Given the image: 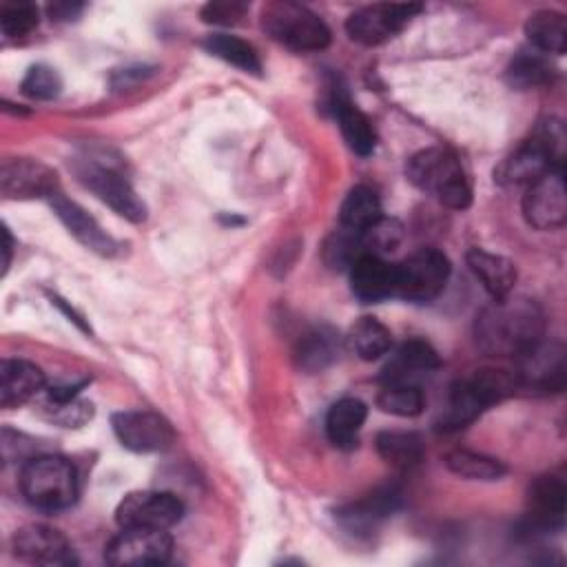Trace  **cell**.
I'll return each mask as SVG.
<instances>
[{
	"mask_svg": "<svg viewBox=\"0 0 567 567\" xmlns=\"http://www.w3.org/2000/svg\"><path fill=\"white\" fill-rule=\"evenodd\" d=\"M474 339L489 357L518 359L545 339V312L534 299L509 292L476 315Z\"/></svg>",
	"mask_w": 567,
	"mask_h": 567,
	"instance_id": "6da1fadb",
	"label": "cell"
},
{
	"mask_svg": "<svg viewBox=\"0 0 567 567\" xmlns=\"http://www.w3.org/2000/svg\"><path fill=\"white\" fill-rule=\"evenodd\" d=\"M565 128L560 120L547 117L536 124L529 140L514 148L494 171L503 186H529L551 168H563Z\"/></svg>",
	"mask_w": 567,
	"mask_h": 567,
	"instance_id": "7a4b0ae2",
	"label": "cell"
},
{
	"mask_svg": "<svg viewBox=\"0 0 567 567\" xmlns=\"http://www.w3.org/2000/svg\"><path fill=\"white\" fill-rule=\"evenodd\" d=\"M518 390L514 370L481 368L450 388L439 427L461 430L489 405L512 396Z\"/></svg>",
	"mask_w": 567,
	"mask_h": 567,
	"instance_id": "3957f363",
	"label": "cell"
},
{
	"mask_svg": "<svg viewBox=\"0 0 567 567\" xmlns=\"http://www.w3.org/2000/svg\"><path fill=\"white\" fill-rule=\"evenodd\" d=\"M405 175L419 190L436 197L447 208L463 210L472 202L467 173L450 148L430 146L414 153L405 164Z\"/></svg>",
	"mask_w": 567,
	"mask_h": 567,
	"instance_id": "277c9868",
	"label": "cell"
},
{
	"mask_svg": "<svg viewBox=\"0 0 567 567\" xmlns=\"http://www.w3.org/2000/svg\"><path fill=\"white\" fill-rule=\"evenodd\" d=\"M20 489L38 509H66L78 498V472L64 456L38 454L22 465Z\"/></svg>",
	"mask_w": 567,
	"mask_h": 567,
	"instance_id": "5b68a950",
	"label": "cell"
},
{
	"mask_svg": "<svg viewBox=\"0 0 567 567\" xmlns=\"http://www.w3.org/2000/svg\"><path fill=\"white\" fill-rule=\"evenodd\" d=\"M264 31L290 51H321L330 44L328 24L306 4L292 0L268 2L261 11Z\"/></svg>",
	"mask_w": 567,
	"mask_h": 567,
	"instance_id": "8992f818",
	"label": "cell"
},
{
	"mask_svg": "<svg viewBox=\"0 0 567 567\" xmlns=\"http://www.w3.org/2000/svg\"><path fill=\"white\" fill-rule=\"evenodd\" d=\"M73 171L78 179L104 204H109L117 215H122L128 221H144L146 219V204L135 193L126 175L120 171V166L104 155H82L75 159Z\"/></svg>",
	"mask_w": 567,
	"mask_h": 567,
	"instance_id": "52a82bcc",
	"label": "cell"
},
{
	"mask_svg": "<svg viewBox=\"0 0 567 567\" xmlns=\"http://www.w3.org/2000/svg\"><path fill=\"white\" fill-rule=\"evenodd\" d=\"M450 277V261L436 248H421L394 264V297L425 303L436 299Z\"/></svg>",
	"mask_w": 567,
	"mask_h": 567,
	"instance_id": "ba28073f",
	"label": "cell"
},
{
	"mask_svg": "<svg viewBox=\"0 0 567 567\" xmlns=\"http://www.w3.org/2000/svg\"><path fill=\"white\" fill-rule=\"evenodd\" d=\"M414 2H377L357 9L346 20V31L350 40L363 47H377L392 40L403 27L421 11Z\"/></svg>",
	"mask_w": 567,
	"mask_h": 567,
	"instance_id": "9c48e42d",
	"label": "cell"
},
{
	"mask_svg": "<svg viewBox=\"0 0 567 567\" xmlns=\"http://www.w3.org/2000/svg\"><path fill=\"white\" fill-rule=\"evenodd\" d=\"M182 516H184V503L173 492H159V489L128 492L115 509V520L120 527L168 529Z\"/></svg>",
	"mask_w": 567,
	"mask_h": 567,
	"instance_id": "30bf717a",
	"label": "cell"
},
{
	"mask_svg": "<svg viewBox=\"0 0 567 567\" xmlns=\"http://www.w3.org/2000/svg\"><path fill=\"white\" fill-rule=\"evenodd\" d=\"M514 368L518 388H527L532 392H560L565 388L567 377V359L565 348L558 341L540 339L534 348L520 354Z\"/></svg>",
	"mask_w": 567,
	"mask_h": 567,
	"instance_id": "8fae6325",
	"label": "cell"
},
{
	"mask_svg": "<svg viewBox=\"0 0 567 567\" xmlns=\"http://www.w3.org/2000/svg\"><path fill=\"white\" fill-rule=\"evenodd\" d=\"M173 554V538L166 529L122 527L104 549L111 565H162Z\"/></svg>",
	"mask_w": 567,
	"mask_h": 567,
	"instance_id": "7c38bea8",
	"label": "cell"
},
{
	"mask_svg": "<svg viewBox=\"0 0 567 567\" xmlns=\"http://www.w3.org/2000/svg\"><path fill=\"white\" fill-rule=\"evenodd\" d=\"M111 425L117 441L126 450L140 452V454L164 452L175 441V432L171 423L162 414L151 410L115 412L111 419Z\"/></svg>",
	"mask_w": 567,
	"mask_h": 567,
	"instance_id": "4fadbf2b",
	"label": "cell"
},
{
	"mask_svg": "<svg viewBox=\"0 0 567 567\" xmlns=\"http://www.w3.org/2000/svg\"><path fill=\"white\" fill-rule=\"evenodd\" d=\"M523 215L538 230L560 228L567 219V195L563 168H551L532 182L523 195Z\"/></svg>",
	"mask_w": 567,
	"mask_h": 567,
	"instance_id": "5bb4252c",
	"label": "cell"
},
{
	"mask_svg": "<svg viewBox=\"0 0 567 567\" xmlns=\"http://www.w3.org/2000/svg\"><path fill=\"white\" fill-rule=\"evenodd\" d=\"M0 190L7 199H51L55 193H60L55 171L31 157H9L2 162Z\"/></svg>",
	"mask_w": 567,
	"mask_h": 567,
	"instance_id": "9a60e30c",
	"label": "cell"
},
{
	"mask_svg": "<svg viewBox=\"0 0 567 567\" xmlns=\"http://www.w3.org/2000/svg\"><path fill=\"white\" fill-rule=\"evenodd\" d=\"M13 551L20 560L31 565H73L78 563L75 551L66 536L49 525L33 523L24 525L13 536Z\"/></svg>",
	"mask_w": 567,
	"mask_h": 567,
	"instance_id": "2e32d148",
	"label": "cell"
},
{
	"mask_svg": "<svg viewBox=\"0 0 567 567\" xmlns=\"http://www.w3.org/2000/svg\"><path fill=\"white\" fill-rule=\"evenodd\" d=\"M441 365L436 350L425 339L403 341L381 370V383H412L432 374Z\"/></svg>",
	"mask_w": 567,
	"mask_h": 567,
	"instance_id": "e0dca14e",
	"label": "cell"
},
{
	"mask_svg": "<svg viewBox=\"0 0 567 567\" xmlns=\"http://www.w3.org/2000/svg\"><path fill=\"white\" fill-rule=\"evenodd\" d=\"M565 505H567V487L558 476H538L529 485L527 494V520L529 527L540 532L560 529L565 523Z\"/></svg>",
	"mask_w": 567,
	"mask_h": 567,
	"instance_id": "ac0fdd59",
	"label": "cell"
},
{
	"mask_svg": "<svg viewBox=\"0 0 567 567\" xmlns=\"http://www.w3.org/2000/svg\"><path fill=\"white\" fill-rule=\"evenodd\" d=\"M51 206L58 219L82 246L104 257H111L117 250V241L80 204L66 199L62 193H55L51 197Z\"/></svg>",
	"mask_w": 567,
	"mask_h": 567,
	"instance_id": "d6986e66",
	"label": "cell"
},
{
	"mask_svg": "<svg viewBox=\"0 0 567 567\" xmlns=\"http://www.w3.org/2000/svg\"><path fill=\"white\" fill-rule=\"evenodd\" d=\"M401 503V492L394 485H385L374 489L372 494L346 505L339 509L337 518L352 534L372 532L383 518L392 516Z\"/></svg>",
	"mask_w": 567,
	"mask_h": 567,
	"instance_id": "ffe728a7",
	"label": "cell"
},
{
	"mask_svg": "<svg viewBox=\"0 0 567 567\" xmlns=\"http://www.w3.org/2000/svg\"><path fill=\"white\" fill-rule=\"evenodd\" d=\"M350 288L363 303L394 297V264L385 261V257L361 255L350 266Z\"/></svg>",
	"mask_w": 567,
	"mask_h": 567,
	"instance_id": "44dd1931",
	"label": "cell"
},
{
	"mask_svg": "<svg viewBox=\"0 0 567 567\" xmlns=\"http://www.w3.org/2000/svg\"><path fill=\"white\" fill-rule=\"evenodd\" d=\"M330 106L339 122V128L348 148L361 157L370 155L377 146V131L370 117L357 104H352V100L341 89L332 91Z\"/></svg>",
	"mask_w": 567,
	"mask_h": 567,
	"instance_id": "7402d4cb",
	"label": "cell"
},
{
	"mask_svg": "<svg viewBox=\"0 0 567 567\" xmlns=\"http://www.w3.org/2000/svg\"><path fill=\"white\" fill-rule=\"evenodd\" d=\"M44 390L42 370L24 359H2L0 363V405L18 408Z\"/></svg>",
	"mask_w": 567,
	"mask_h": 567,
	"instance_id": "603a6c76",
	"label": "cell"
},
{
	"mask_svg": "<svg viewBox=\"0 0 567 567\" xmlns=\"http://www.w3.org/2000/svg\"><path fill=\"white\" fill-rule=\"evenodd\" d=\"M467 266L483 284V288L492 295V299L509 295L516 284V266L503 255L472 248L467 250Z\"/></svg>",
	"mask_w": 567,
	"mask_h": 567,
	"instance_id": "cb8c5ba5",
	"label": "cell"
},
{
	"mask_svg": "<svg viewBox=\"0 0 567 567\" xmlns=\"http://www.w3.org/2000/svg\"><path fill=\"white\" fill-rule=\"evenodd\" d=\"M368 408L363 401L354 396L339 399L326 416V434L334 447L350 450L359 441V432L365 423Z\"/></svg>",
	"mask_w": 567,
	"mask_h": 567,
	"instance_id": "d4e9b609",
	"label": "cell"
},
{
	"mask_svg": "<svg viewBox=\"0 0 567 567\" xmlns=\"http://www.w3.org/2000/svg\"><path fill=\"white\" fill-rule=\"evenodd\" d=\"M339 354V334L328 326H317L303 332L297 341V363L306 372L326 370Z\"/></svg>",
	"mask_w": 567,
	"mask_h": 567,
	"instance_id": "484cf974",
	"label": "cell"
},
{
	"mask_svg": "<svg viewBox=\"0 0 567 567\" xmlns=\"http://www.w3.org/2000/svg\"><path fill=\"white\" fill-rule=\"evenodd\" d=\"M525 35L536 51L563 55L567 47V20L554 9L534 11L525 22Z\"/></svg>",
	"mask_w": 567,
	"mask_h": 567,
	"instance_id": "4316f807",
	"label": "cell"
},
{
	"mask_svg": "<svg viewBox=\"0 0 567 567\" xmlns=\"http://www.w3.org/2000/svg\"><path fill=\"white\" fill-rule=\"evenodd\" d=\"M202 47L210 55H215V58H219V60L241 69L244 73H252V75L261 73V60H259L257 49L250 42H246V40H241L237 35L210 33V35H206L202 40Z\"/></svg>",
	"mask_w": 567,
	"mask_h": 567,
	"instance_id": "83f0119b",
	"label": "cell"
},
{
	"mask_svg": "<svg viewBox=\"0 0 567 567\" xmlns=\"http://www.w3.org/2000/svg\"><path fill=\"white\" fill-rule=\"evenodd\" d=\"M381 202L379 195L370 186H354L348 190V195L341 202L339 208V224L348 230H365L381 217Z\"/></svg>",
	"mask_w": 567,
	"mask_h": 567,
	"instance_id": "f1b7e54d",
	"label": "cell"
},
{
	"mask_svg": "<svg viewBox=\"0 0 567 567\" xmlns=\"http://www.w3.org/2000/svg\"><path fill=\"white\" fill-rule=\"evenodd\" d=\"M377 452L392 467L410 470L421 463L425 447H423L421 436L414 432L385 430L377 436Z\"/></svg>",
	"mask_w": 567,
	"mask_h": 567,
	"instance_id": "f546056e",
	"label": "cell"
},
{
	"mask_svg": "<svg viewBox=\"0 0 567 567\" xmlns=\"http://www.w3.org/2000/svg\"><path fill=\"white\" fill-rule=\"evenodd\" d=\"M348 343L359 359L374 361L390 352L392 334L379 319L361 317L352 323V328L348 332Z\"/></svg>",
	"mask_w": 567,
	"mask_h": 567,
	"instance_id": "4dcf8cb0",
	"label": "cell"
},
{
	"mask_svg": "<svg viewBox=\"0 0 567 567\" xmlns=\"http://www.w3.org/2000/svg\"><path fill=\"white\" fill-rule=\"evenodd\" d=\"M445 465L452 474L467 481H498L505 474L503 461L472 452V450H452L445 454Z\"/></svg>",
	"mask_w": 567,
	"mask_h": 567,
	"instance_id": "1f68e13d",
	"label": "cell"
},
{
	"mask_svg": "<svg viewBox=\"0 0 567 567\" xmlns=\"http://www.w3.org/2000/svg\"><path fill=\"white\" fill-rule=\"evenodd\" d=\"M377 405L381 412L392 416H416L425 408V396L421 385L383 383L377 394Z\"/></svg>",
	"mask_w": 567,
	"mask_h": 567,
	"instance_id": "d6a6232c",
	"label": "cell"
},
{
	"mask_svg": "<svg viewBox=\"0 0 567 567\" xmlns=\"http://www.w3.org/2000/svg\"><path fill=\"white\" fill-rule=\"evenodd\" d=\"M363 255V244H361V233L357 230H348V228H339L334 230L323 248H321V257L323 264L332 270H350V266Z\"/></svg>",
	"mask_w": 567,
	"mask_h": 567,
	"instance_id": "836d02e7",
	"label": "cell"
},
{
	"mask_svg": "<svg viewBox=\"0 0 567 567\" xmlns=\"http://www.w3.org/2000/svg\"><path fill=\"white\" fill-rule=\"evenodd\" d=\"M505 75L512 86L532 89V86H543L551 80V66L538 53L518 51L512 58Z\"/></svg>",
	"mask_w": 567,
	"mask_h": 567,
	"instance_id": "e575fe53",
	"label": "cell"
},
{
	"mask_svg": "<svg viewBox=\"0 0 567 567\" xmlns=\"http://www.w3.org/2000/svg\"><path fill=\"white\" fill-rule=\"evenodd\" d=\"M403 241V226L394 217H379L372 226L361 230V244H363V255H377L385 257L394 252Z\"/></svg>",
	"mask_w": 567,
	"mask_h": 567,
	"instance_id": "d590c367",
	"label": "cell"
},
{
	"mask_svg": "<svg viewBox=\"0 0 567 567\" xmlns=\"http://www.w3.org/2000/svg\"><path fill=\"white\" fill-rule=\"evenodd\" d=\"M44 416L62 427H80L93 419V405L80 396L75 399H44Z\"/></svg>",
	"mask_w": 567,
	"mask_h": 567,
	"instance_id": "8d00e7d4",
	"label": "cell"
},
{
	"mask_svg": "<svg viewBox=\"0 0 567 567\" xmlns=\"http://www.w3.org/2000/svg\"><path fill=\"white\" fill-rule=\"evenodd\" d=\"M62 78L49 64H33L20 82V91L31 100H51L60 93Z\"/></svg>",
	"mask_w": 567,
	"mask_h": 567,
	"instance_id": "74e56055",
	"label": "cell"
},
{
	"mask_svg": "<svg viewBox=\"0 0 567 567\" xmlns=\"http://www.w3.org/2000/svg\"><path fill=\"white\" fill-rule=\"evenodd\" d=\"M38 27V7L31 2H4L0 9V29L7 38H22Z\"/></svg>",
	"mask_w": 567,
	"mask_h": 567,
	"instance_id": "f35d334b",
	"label": "cell"
},
{
	"mask_svg": "<svg viewBox=\"0 0 567 567\" xmlns=\"http://www.w3.org/2000/svg\"><path fill=\"white\" fill-rule=\"evenodd\" d=\"M248 7L244 2H208L202 9V20L208 24L233 27L246 16Z\"/></svg>",
	"mask_w": 567,
	"mask_h": 567,
	"instance_id": "ab89813d",
	"label": "cell"
},
{
	"mask_svg": "<svg viewBox=\"0 0 567 567\" xmlns=\"http://www.w3.org/2000/svg\"><path fill=\"white\" fill-rule=\"evenodd\" d=\"M80 11H82V4H78V2H53V4L49 7L51 20H71V18H75Z\"/></svg>",
	"mask_w": 567,
	"mask_h": 567,
	"instance_id": "60d3db41",
	"label": "cell"
},
{
	"mask_svg": "<svg viewBox=\"0 0 567 567\" xmlns=\"http://www.w3.org/2000/svg\"><path fill=\"white\" fill-rule=\"evenodd\" d=\"M11 248H13V239L9 235L7 228H2V252H4V259H2V272H7L9 264H11Z\"/></svg>",
	"mask_w": 567,
	"mask_h": 567,
	"instance_id": "b9f144b4",
	"label": "cell"
}]
</instances>
